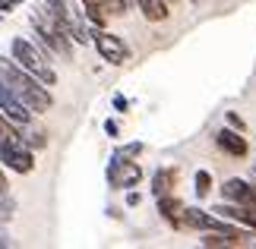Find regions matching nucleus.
Here are the masks:
<instances>
[{
	"instance_id": "obj_20",
	"label": "nucleus",
	"mask_w": 256,
	"mask_h": 249,
	"mask_svg": "<svg viewBox=\"0 0 256 249\" xmlns=\"http://www.w3.org/2000/svg\"><path fill=\"white\" fill-rule=\"evenodd\" d=\"M104 133L111 136V139H114L117 133H120V126H117V120H104Z\"/></svg>"
},
{
	"instance_id": "obj_9",
	"label": "nucleus",
	"mask_w": 256,
	"mask_h": 249,
	"mask_svg": "<svg viewBox=\"0 0 256 249\" xmlns=\"http://www.w3.org/2000/svg\"><path fill=\"white\" fill-rule=\"evenodd\" d=\"M218 218H228L234 224H244V227H253L256 231V205H234V202H222L212 208Z\"/></svg>"
},
{
	"instance_id": "obj_24",
	"label": "nucleus",
	"mask_w": 256,
	"mask_h": 249,
	"mask_svg": "<svg viewBox=\"0 0 256 249\" xmlns=\"http://www.w3.org/2000/svg\"><path fill=\"white\" fill-rule=\"evenodd\" d=\"M253 180H256V164H253Z\"/></svg>"
},
{
	"instance_id": "obj_7",
	"label": "nucleus",
	"mask_w": 256,
	"mask_h": 249,
	"mask_svg": "<svg viewBox=\"0 0 256 249\" xmlns=\"http://www.w3.org/2000/svg\"><path fill=\"white\" fill-rule=\"evenodd\" d=\"M0 111H4L13 123H19V126H26V123L35 120V111H32V107H28L22 98H19L13 88L4 82V79H0Z\"/></svg>"
},
{
	"instance_id": "obj_4",
	"label": "nucleus",
	"mask_w": 256,
	"mask_h": 249,
	"mask_svg": "<svg viewBox=\"0 0 256 249\" xmlns=\"http://www.w3.org/2000/svg\"><path fill=\"white\" fill-rule=\"evenodd\" d=\"M42 6L66 28V32H70V38H73L76 44H88V41H92L88 25H86L88 19H86V13L73 3V0H42Z\"/></svg>"
},
{
	"instance_id": "obj_6",
	"label": "nucleus",
	"mask_w": 256,
	"mask_h": 249,
	"mask_svg": "<svg viewBox=\"0 0 256 249\" xmlns=\"http://www.w3.org/2000/svg\"><path fill=\"white\" fill-rule=\"evenodd\" d=\"M92 44L98 47V54L104 57V63H114V66H120L130 60V47L124 44V38L120 35H114V32H104V28H95V35H92Z\"/></svg>"
},
{
	"instance_id": "obj_13",
	"label": "nucleus",
	"mask_w": 256,
	"mask_h": 249,
	"mask_svg": "<svg viewBox=\"0 0 256 249\" xmlns=\"http://www.w3.org/2000/svg\"><path fill=\"white\" fill-rule=\"evenodd\" d=\"M82 3V13H86V19L92 22L95 28H104L108 25V9H104V0H80Z\"/></svg>"
},
{
	"instance_id": "obj_3",
	"label": "nucleus",
	"mask_w": 256,
	"mask_h": 249,
	"mask_svg": "<svg viewBox=\"0 0 256 249\" xmlns=\"http://www.w3.org/2000/svg\"><path fill=\"white\" fill-rule=\"evenodd\" d=\"M28 22H32V28H35V38L42 41L44 47H51V51L57 54V57H73V38H70V32L57 22V19L48 13L44 6H38V9H32V16H28Z\"/></svg>"
},
{
	"instance_id": "obj_10",
	"label": "nucleus",
	"mask_w": 256,
	"mask_h": 249,
	"mask_svg": "<svg viewBox=\"0 0 256 249\" xmlns=\"http://www.w3.org/2000/svg\"><path fill=\"white\" fill-rule=\"evenodd\" d=\"M215 145L231 158H247V152H250V142L240 133H234V129H218L215 133Z\"/></svg>"
},
{
	"instance_id": "obj_23",
	"label": "nucleus",
	"mask_w": 256,
	"mask_h": 249,
	"mask_svg": "<svg viewBox=\"0 0 256 249\" xmlns=\"http://www.w3.org/2000/svg\"><path fill=\"white\" fill-rule=\"evenodd\" d=\"M6 246H13V240H10L6 234H0V249H6Z\"/></svg>"
},
{
	"instance_id": "obj_12",
	"label": "nucleus",
	"mask_w": 256,
	"mask_h": 249,
	"mask_svg": "<svg viewBox=\"0 0 256 249\" xmlns=\"http://www.w3.org/2000/svg\"><path fill=\"white\" fill-rule=\"evenodd\" d=\"M177 186V171L174 167H158V171L152 174V196L162 199V196H171Z\"/></svg>"
},
{
	"instance_id": "obj_1",
	"label": "nucleus",
	"mask_w": 256,
	"mask_h": 249,
	"mask_svg": "<svg viewBox=\"0 0 256 249\" xmlns=\"http://www.w3.org/2000/svg\"><path fill=\"white\" fill-rule=\"evenodd\" d=\"M0 79L13 88V92L22 98V101L32 107L35 114H48L54 107V95L48 92L51 85H44L38 76H32L28 69H22L16 60H6V57H0Z\"/></svg>"
},
{
	"instance_id": "obj_17",
	"label": "nucleus",
	"mask_w": 256,
	"mask_h": 249,
	"mask_svg": "<svg viewBox=\"0 0 256 249\" xmlns=\"http://www.w3.org/2000/svg\"><path fill=\"white\" fill-rule=\"evenodd\" d=\"M22 133H19V123H13L10 117L0 111V142H6V139H19Z\"/></svg>"
},
{
	"instance_id": "obj_18",
	"label": "nucleus",
	"mask_w": 256,
	"mask_h": 249,
	"mask_svg": "<svg viewBox=\"0 0 256 249\" xmlns=\"http://www.w3.org/2000/svg\"><path fill=\"white\" fill-rule=\"evenodd\" d=\"M142 142H130V145H120V148H117V155H124V158H140L142 155Z\"/></svg>"
},
{
	"instance_id": "obj_22",
	"label": "nucleus",
	"mask_w": 256,
	"mask_h": 249,
	"mask_svg": "<svg viewBox=\"0 0 256 249\" xmlns=\"http://www.w3.org/2000/svg\"><path fill=\"white\" fill-rule=\"evenodd\" d=\"M228 123H231L234 129H244V120H240V117H238V114H228Z\"/></svg>"
},
{
	"instance_id": "obj_5",
	"label": "nucleus",
	"mask_w": 256,
	"mask_h": 249,
	"mask_svg": "<svg viewBox=\"0 0 256 249\" xmlns=\"http://www.w3.org/2000/svg\"><path fill=\"white\" fill-rule=\"evenodd\" d=\"M142 180V167L136 164V158H124V155H111V164H108V183L114 189H133Z\"/></svg>"
},
{
	"instance_id": "obj_8",
	"label": "nucleus",
	"mask_w": 256,
	"mask_h": 249,
	"mask_svg": "<svg viewBox=\"0 0 256 249\" xmlns=\"http://www.w3.org/2000/svg\"><path fill=\"white\" fill-rule=\"evenodd\" d=\"M222 199L234 205H256V180H240V177H231V180L222 183Z\"/></svg>"
},
{
	"instance_id": "obj_14",
	"label": "nucleus",
	"mask_w": 256,
	"mask_h": 249,
	"mask_svg": "<svg viewBox=\"0 0 256 249\" xmlns=\"http://www.w3.org/2000/svg\"><path fill=\"white\" fill-rule=\"evenodd\" d=\"M136 6H140V13L149 19V22H164L168 13H171L164 0H136Z\"/></svg>"
},
{
	"instance_id": "obj_2",
	"label": "nucleus",
	"mask_w": 256,
	"mask_h": 249,
	"mask_svg": "<svg viewBox=\"0 0 256 249\" xmlns=\"http://www.w3.org/2000/svg\"><path fill=\"white\" fill-rule=\"evenodd\" d=\"M10 54H13V60L28 69L32 76H38L44 85H57V73L51 66V47H44L42 41H28V38H13L10 41Z\"/></svg>"
},
{
	"instance_id": "obj_16",
	"label": "nucleus",
	"mask_w": 256,
	"mask_h": 249,
	"mask_svg": "<svg viewBox=\"0 0 256 249\" xmlns=\"http://www.w3.org/2000/svg\"><path fill=\"white\" fill-rule=\"evenodd\" d=\"M193 193L200 196V199H206L212 193V174L209 171H196V177H193Z\"/></svg>"
},
{
	"instance_id": "obj_11",
	"label": "nucleus",
	"mask_w": 256,
	"mask_h": 249,
	"mask_svg": "<svg viewBox=\"0 0 256 249\" xmlns=\"http://www.w3.org/2000/svg\"><path fill=\"white\" fill-rule=\"evenodd\" d=\"M184 202H180V199H177L174 193L171 196H162L158 199V215L164 218V221H168L171 227H174V231H180V215H184Z\"/></svg>"
},
{
	"instance_id": "obj_21",
	"label": "nucleus",
	"mask_w": 256,
	"mask_h": 249,
	"mask_svg": "<svg viewBox=\"0 0 256 249\" xmlns=\"http://www.w3.org/2000/svg\"><path fill=\"white\" fill-rule=\"evenodd\" d=\"M140 202H142V196H140V193H126V205H130V208H133V205H140Z\"/></svg>"
},
{
	"instance_id": "obj_19",
	"label": "nucleus",
	"mask_w": 256,
	"mask_h": 249,
	"mask_svg": "<svg viewBox=\"0 0 256 249\" xmlns=\"http://www.w3.org/2000/svg\"><path fill=\"white\" fill-rule=\"evenodd\" d=\"M126 107H130V101H126L124 95H114V111H120V114H124Z\"/></svg>"
},
{
	"instance_id": "obj_15",
	"label": "nucleus",
	"mask_w": 256,
	"mask_h": 249,
	"mask_svg": "<svg viewBox=\"0 0 256 249\" xmlns=\"http://www.w3.org/2000/svg\"><path fill=\"white\" fill-rule=\"evenodd\" d=\"M19 133H22V139H26L28 148H44L48 145V133H44V129H38L35 120L26 123V126H19Z\"/></svg>"
}]
</instances>
